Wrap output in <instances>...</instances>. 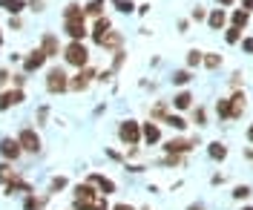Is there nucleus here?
Listing matches in <instances>:
<instances>
[{
    "label": "nucleus",
    "instance_id": "obj_1",
    "mask_svg": "<svg viewBox=\"0 0 253 210\" xmlns=\"http://www.w3.org/2000/svg\"><path fill=\"white\" fill-rule=\"evenodd\" d=\"M61 55H63V61L69 66H75V69L89 66V49H86V43H81V41H69L61 49Z\"/></svg>",
    "mask_w": 253,
    "mask_h": 210
},
{
    "label": "nucleus",
    "instance_id": "obj_2",
    "mask_svg": "<svg viewBox=\"0 0 253 210\" xmlns=\"http://www.w3.org/2000/svg\"><path fill=\"white\" fill-rule=\"evenodd\" d=\"M118 141L124 147H138L141 144V121L135 118H124L118 124Z\"/></svg>",
    "mask_w": 253,
    "mask_h": 210
},
{
    "label": "nucleus",
    "instance_id": "obj_3",
    "mask_svg": "<svg viewBox=\"0 0 253 210\" xmlns=\"http://www.w3.org/2000/svg\"><path fill=\"white\" fill-rule=\"evenodd\" d=\"M15 138H17V144H20V150H23V153H29V156H38V153L43 150L41 132H38L35 127H23V129L15 135Z\"/></svg>",
    "mask_w": 253,
    "mask_h": 210
},
{
    "label": "nucleus",
    "instance_id": "obj_4",
    "mask_svg": "<svg viewBox=\"0 0 253 210\" xmlns=\"http://www.w3.org/2000/svg\"><path fill=\"white\" fill-rule=\"evenodd\" d=\"M66 89H69V75H66V69H63V66H52L46 72V92L61 95Z\"/></svg>",
    "mask_w": 253,
    "mask_h": 210
},
{
    "label": "nucleus",
    "instance_id": "obj_5",
    "mask_svg": "<svg viewBox=\"0 0 253 210\" xmlns=\"http://www.w3.org/2000/svg\"><path fill=\"white\" fill-rule=\"evenodd\" d=\"M202 141H199V135H193V138H170V141H164V153L167 156H187L193 147H199Z\"/></svg>",
    "mask_w": 253,
    "mask_h": 210
},
{
    "label": "nucleus",
    "instance_id": "obj_6",
    "mask_svg": "<svg viewBox=\"0 0 253 210\" xmlns=\"http://www.w3.org/2000/svg\"><path fill=\"white\" fill-rule=\"evenodd\" d=\"M95 75H98V72H95L92 66H84V69H78V72L69 78V89H72V92H86V89H89V84L95 81Z\"/></svg>",
    "mask_w": 253,
    "mask_h": 210
},
{
    "label": "nucleus",
    "instance_id": "obj_7",
    "mask_svg": "<svg viewBox=\"0 0 253 210\" xmlns=\"http://www.w3.org/2000/svg\"><path fill=\"white\" fill-rule=\"evenodd\" d=\"M23 156V150H20V144H17V138H12V135H3L0 138V159L3 162H12L17 164V159Z\"/></svg>",
    "mask_w": 253,
    "mask_h": 210
},
{
    "label": "nucleus",
    "instance_id": "obj_8",
    "mask_svg": "<svg viewBox=\"0 0 253 210\" xmlns=\"http://www.w3.org/2000/svg\"><path fill=\"white\" fill-rule=\"evenodd\" d=\"M23 101H26V92H23V89L6 86V89L0 92V113H6V110H12V107H20Z\"/></svg>",
    "mask_w": 253,
    "mask_h": 210
},
{
    "label": "nucleus",
    "instance_id": "obj_9",
    "mask_svg": "<svg viewBox=\"0 0 253 210\" xmlns=\"http://www.w3.org/2000/svg\"><path fill=\"white\" fill-rule=\"evenodd\" d=\"M46 55L41 52V46L38 49H32L29 55H23V75H32V72H38V69H43L46 66Z\"/></svg>",
    "mask_w": 253,
    "mask_h": 210
},
{
    "label": "nucleus",
    "instance_id": "obj_10",
    "mask_svg": "<svg viewBox=\"0 0 253 210\" xmlns=\"http://www.w3.org/2000/svg\"><path fill=\"white\" fill-rule=\"evenodd\" d=\"M86 181H89V184H92L101 196H107V199L118 190V187H115V181H112L110 176H101V173H89V176H86Z\"/></svg>",
    "mask_w": 253,
    "mask_h": 210
},
{
    "label": "nucleus",
    "instance_id": "obj_11",
    "mask_svg": "<svg viewBox=\"0 0 253 210\" xmlns=\"http://www.w3.org/2000/svg\"><path fill=\"white\" fill-rule=\"evenodd\" d=\"M110 32H112V20L104 15V17H95L92 29H89V38H92V43H98V46H101V43H104V38H107Z\"/></svg>",
    "mask_w": 253,
    "mask_h": 210
},
{
    "label": "nucleus",
    "instance_id": "obj_12",
    "mask_svg": "<svg viewBox=\"0 0 253 210\" xmlns=\"http://www.w3.org/2000/svg\"><path fill=\"white\" fill-rule=\"evenodd\" d=\"M141 141L144 144H161V124H156V121H141Z\"/></svg>",
    "mask_w": 253,
    "mask_h": 210
},
{
    "label": "nucleus",
    "instance_id": "obj_13",
    "mask_svg": "<svg viewBox=\"0 0 253 210\" xmlns=\"http://www.w3.org/2000/svg\"><path fill=\"white\" fill-rule=\"evenodd\" d=\"M63 32L69 35V41H81L84 43L89 29H86V20H63Z\"/></svg>",
    "mask_w": 253,
    "mask_h": 210
},
{
    "label": "nucleus",
    "instance_id": "obj_14",
    "mask_svg": "<svg viewBox=\"0 0 253 210\" xmlns=\"http://www.w3.org/2000/svg\"><path fill=\"white\" fill-rule=\"evenodd\" d=\"M61 41H58V35L55 32H43V38H41V52L46 55V58H58L61 55Z\"/></svg>",
    "mask_w": 253,
    "mask_h": 210
},
{
    "label": "nucleus",
    "instance_id": "obj_15",
    "mask_svg": "<svg viewBox=\"0 0 253 210\" xmlns=\"http://www.w3.org/2000/svg\"><path fill=\"white\" fill-rule=\"evenodd\" d=\"M72 196H75L78 202H95V199H98L101 193L95 190L89 181H81V184H75V187H72Z\"/></svg>",
    "mask_w": 253,
    "mask_h": 210
},
{
    "label": "nucleus",
    "instance_id": "obj_16",
    "mask_svg": "<svg viewBox=\"0 0 253 210\" xmlns=\"http://www.w3.org/2000/svg\"><path fill=\"white\" fill-rule=\"evenodd\" d=\"M3 190H6V196H29V193H35V187H32L29 181H26V178L20 176V178H15V181H12V184H6V187H3Z\"/></svg>",
    "mask_w": 253,
    "mask_h": 210
},
{
    "label": "nucleus",
    "instance_id": "obj_17",
    "mask_svg": "<svg viewBox=\"0 0 253 210\" xmlns=\"http://www.w3.org/2000/svg\"><path fill=\"white\" fill-rule=\"evenodd\" d=\"M173 110L175 113H184V110H193V92L190 89H181V92H175L173 95Z\"/></svg>",
    "mask_w": 253,
    "mask_h": 210
},
{
    "label": "nucleus",
    "instance_id": "obj_18",
    "mask_svg": "<svg viewBox=\"0 0 253 210\" xmlns=\"http://www.w3.org/2000/svg\"><path fill=\"white\" fill-rule=\"evenodd\" d=\"M245 110H248V95H245L242 89H236V92L230 95V113H233V118H239Z\"/></svg>",
    "mask_w": 253,
    "mask_h": 210
},
{
    "label": "nucleus",
    "instance_id": "obj_19",
    "mask_svg": "<svg viewBox=\"0 0 253 210\" xmlns=\"http://www.w3.org/2000/svg\"><path fill=\"white\" fill-rule=\"evenodd\" d=\"M46 202H49V193H43V196L29 193V196H23V210H43Z\"/></svg>",
    "mask_w": 253,
    "mask_h": 210
},
{
    "label": "nucleus",
    "instance_id": "obj_20",
    "mask_svg": "<svg viewBox=\"0 0 253 210\" xmlns=\"http://www.w3.org/2000/svg\"><path fill=\"white\" fill-rule=\"evenodd\" d=\"M15 178H20V170H15V164H12V162L0 164V184H3V187H6V184H12Z\"/></svg>",
    "mask_w": 253,
    "mask_h": 210
},
{
    "label": "nucleus",
    "instance_id": "obj_21",
    "mask_svg": "<svg viewBox=\"0 0 253 210\" xmlns=\"http://www.w3.org/2000/svg\"><path fill=\"white\" fill-rule=\"evenodd\" d=\"M63 20H86L84 6H81L78 0H72V3H66V6H63Z\"/></svg>",
    "mask_w": 253,
    "mask_h": 210
},
{
    "label": "nucleus",
    "instance_id": "obj_22",
    "mask_svg": "<svg viewBox=\"0 0 253 210\" xmlns=\"http://www.w3.org/2000/svg\"><path fill=\"white\" fill-rule=\"evenodd\" d=\"M224 23H227V12H224V9L207 12V26H210V29H224Z\"/></svg>",
    "mask_w": 253,
    "mask_h": 210
},
{
    "label": "nucleus",
    "instance_id": "obj_23",
    "mask_svg": "<svg viewBox=\"0 0 253 210\" xmlns=\"http://www.w3.org/2000/svg\"><path fill=\"white\" fill-rule=\"evenodd\" d=\"M0 9L9 17H17L23 9H26V0H0Z\"/></svg>",
    "mask_w": 253,
    "mask_h": 210
},
{
    "label": "nucleus",
    "instance_id": "obj_24",
    "mask_svg": "<svg viewBox=\"0 0 253 210\" xmlns=\"http://www.w3.org/2000/svg\"><path fill=\"white\" fill-rule=\"evenodd\" d=\"M207 156H210L213 162H224V159H227V144H221V141H210V144H207Z\"/></svg>",
    "mask_w": 253,
    "mask_h": 210
},
{
    "label": "nucleus",
    "instance_id": "obj_25",
    "mask_svg": "<svg viewBox=\"0 0 253 210\" xmlns=\"http://www.w3.org/2000/svg\"><path fill=\"white\" fill-rule=\"evenodd\" d=\"M121 46H124V35L115 32V29H112V32L104 38V43H101V49H110V52H115V49H121Z\"/></svg>",
    "mask_w": 253,
    "mask_h": 210
},
{
    "label": "nucleus",
    "instance_id": "obj_26",
    "mask_svg": "<svg viewBox=\"0 0 253 210\" xmlns=\"http://www.w3.org/2000/svg\"><path fill=\"white\" fill-rule=\"evenodd\" d=\"M161 124H170L175 132H184V129H187V118H184V115H178V113H167V118H164Z\"/></svg>",
    "mask_w": 253,
    "mask_h": 210
},
{
    "label": "nucleus",
    "instance_id": "obj_27",
    "mask_svg": "<svg viewBox=\"0 0 253 210\" xmlns=\"http://www.w3.org/2000/svg\"><path fill=\"white\" fill-rule=\"evenodd\" d=\"M221 64H224V58H221L219 52H205V55H202V66H205V69H219Z\"/></svg>",
    "mask_w": 253,
    "mask_h": 210
},
{
    "label": "nucleus",
    "instance_id": "obj_28",
    "mask_svg": "<svg viewBox=\"0 0 253 210\" xmlns=\"http://www.w3.org/2000/svg\"><path fill=\"white\" fill-rule=\"evenodd\" d=\"M104 0H89V3H84V15L89 17H104Z\"/></svg>",
    "mask_w": 253,
    "mask_h": 210
},
{
    "label": "nucleus",
    "instance_id": "obj_29",
    "mask_svg": "<svg viewBox=\"0 0 253 210\" xmlns=\"http://www.w3.org/2000/svg\"><path fill=\"white\" fill-rule=\"evenodd\" d=\"M126 64V52H124V46L121 49H115V52H112V64H110V72L112 75H118V72H121V66Z\"/></svg>",
    "mask_w": 253,
    "mask_h": 210
},
{
    "label": "nucleus",
    "instance_id": "obj_30",
    "mask_svg": "<svg viewBox=\"0 0 253 210\" xmlns=\"http://www.w3.org/2000/svg\"><path fill=\"white\" fill-rule=\"evenodd\" d=\"M167 113H170V107H167V104H164V101H158L156 107H153V110H150V121H156V124H161V121H164V118H167Z\"/></svg>",
    "mask_w": 253,
    "mask_h": 210
},
{
    "label": "nucleus",
    "instance_id": "obj_31",
    "mask_svg": "<svg viewBox=\"0 0 253 210\" xmlns=\"http://www.w3.org/2000/svg\"><path fill=\"white\" fill-rule=\"evenodd\" d=\"M230 20H233L236 29H245V26L251 23V15H248L245 9H233V12H230Z\"/></svg>",
    "mask_w": 253,
    "mask_h": 210
},
{
    "label": "nucleus",
    "instance_id": "obj_32",
    "mask_svg": "<svg viewBox=\"0 0 253 210\" xmlns=\"http://www.w3.org/2000/svg\"><path fill=\"white\" fill-rule=\"evenodd\" d=\"M66 187H69V178H66V176H52L46 193L49 196H52V193H61V190H66Z\"/></svg>",
    "mask_w": 253,
    "mask_h": 210
},
{
    "label": "nucleus",
    "instance_id": "obj_33",
    "mask_svg": "<svg viewBox=\"0 0 253 210\" xmlns=\"http://www.w3.org/2000/svg\"><path fill=\"white\" fill-rule=\"evenodd\" d=\"M170 81H173L175 86H187V84L193 81V75H190V69H175L173 75H170Z\"/></svg>",
    "mask_w": 253,
    "mask_h": 210
},
{
    "label": "nucleus",
    "instance_id": "obj_34",
    "mask_svg": "<svg viewBox=\"0 0 253 210\" xmlns=\"http://www.w3.org/2000/svg\"><path fill=\"white\" fill-rule=\"evenodd\" d=\"M216 113H219V118H233V113H230V98H219L216 101Z\"/></svg>",
    "mask_w": 253,
    "mask_h": 210
},
{
    "label": "nucleus",
    "instance_id": "obj_35",
    "mask_svg": "<svg viewBox=\"0 0 253 210\" xmlns=\"http://www.w3.org/2000/svg\"><path fill=\"white\" fill-rule=\"evenodd\" d=\"M110 3L121 12V15H132V12H135V3H132V0H110Z\"/></svg>",
    "mask_w": 253,
    "mask_h": 210
},
{
    "label": "nucleus",
    "instance_id": "obj_36",
    "mask_svg": "<svg viewBox=\"0 0 253 210\" xmlns=\"http://www.w3.org/2000/svg\"><path fill=\"white\" fill-rule=\"evenodd\" d=\"M202 49H190L187 52V69H193V66H202Z\"/></svg>",
    "mask_w": 253,
    "mask_h": 210
},
{
    "label": "nucleus",
    "instance_id": "obj_37",
    "mask_svg": "<svg viewBox=\"0 0 253 210\" xmlns=\"http://www.w3.org/2000/svg\"><path fill=\"white\" fill-rule=\"evenodd\" d=\"M193 121H196V127H207V113H205V107H196V110H193Z\"/></svg>",
    "mask_w": 253,
    "mask_h": 210
},
{
    "label": "nucleus",
    "instance_id": "obj_38",
    "mask_svg": "<svg viewBox=\"0 0 253 210\" xmlns=\"http://www.w3.org/2000/svg\"><path fill=\"white\" fill-rule=\"evenodd\" d=\"M224 41H227V43H239V41H242V29H236V26H227Z\"/></svg>",
    "mask_w": 253,
    "mask_h": 210
},
{
    "label": "nucleus",
    "instance_id": "obj_39",
    "mask_svg": "<svg viewBox=\"0 0 253 210\" xmlns=\"http://www.w3.org/2000/svg\"><path fill=\"white\" fill-rule=\"evenodd\" d=\"M251 193H253L251 184H239V187H233V199H239V202H242V199H248Z\"/></svg>",
    "mask_w": 253,
    "mask_h": 210
},
{
    "label": "nucleus",
    "instance_id": "obj_40",
    "mask_svg": "<svg viewBox=\"0 0 253 210\" xmlns=\"http://www.w3.org/2000/svg\"><path fill=\"white\" fill-rule=\"evenodd\" d=\"M26 78H29V75H23V72H12V89H23Z\"/></svg>",
    "mask_w": 253,
    "mask_h": 210
},
{
    "label": "nucleus",
    "instance_id": "obj_41",
    "mask_svg": "<svg viewBox=\"0 0 253 210\" xmlns=\"http://www.w3.org/2000/svg\"><path fill=\"white\" fill-rule=\"evenodd\" d=\"M190 17H193L196 23H199V20H207V9H205V6H193V15H190Z\"/></svg>",
    "mask_w": 253,
    "mask_h": 210
},
{
    "label": "nucleus",
    "instance_id": "obj_42",
    "mask_svg": "<svg viewBox=\"0 0 253 210\" xmlns=\"http://www.w3.org/2000/svg\"><path fill=\"white\" fill-rule=\"evenodd\" d=\"M6 84H12V69H0V92L6 89Z\"/></svg>",
    "mask_w": 253,
    "mask_h": 210
},
{
    "label": "nucleus",
    "instance_id": "obj_43",
    "mask_svg": "<svg viewBox=\"0 0 253 210\" xmlns=\"http://www.w3.org/2000/svg\"><path fill=\"white\" fill-rule=\"evenodd\" d=\"M26 9H32V12H43V9H46V0H29Z\"/></svg>",
    "mask_w": 253,
    "mask_h": 210
},
{
    "label": "nucleus",
    "instance_id": "obj_44",
    "mask_svg": "<svg viewBox=\"0 0 253 210\" xmlns=\"http://www.w3.org/2000/svg\"><path fill=\"white\" fill-rule=\"evenodd\" d=\"M112 205H110V199L107 196H98V202H95V210H110Z\"/></svg>",
    "mask_w": 253,
    "mask_h": 210
},
{
    "label": "nucleus",
    "instance_id": "obj_45",
    "mask_svg": "<svg viewBox=\"0 0 253 210\" xmlns=\"http://www.w3.org/2000/svg\"><path fill=\"white\" fill-rule=\"evenodd\" d=\"M242 52L245 55H253V38H242Z\"/></svg>",
    "mask_w": 253,
    "mask_h": 210
},
{
    "label": "nucleus",
    "instance_id": "obj_46",
    "mask_svg": "<svg viewBox=\"0 0 253 210\" xmlns=\"http://www.w3.org/2000/svg\"><path fill=\"white\" fill-rule=\"evenodd\" d=\"M46 118H49V107L43 104V107L38 110V124H46Z\"/></svg>",
    "mask_w": 253,
    "mask_h": 210
},
{
    "label": "nucleus",
    "instance_id": "obj_47",
    "mask_svg": "<svg viewBox=\"0 0 253 210\" xmlns=\"http://www.w3.org/2000/svg\"><path fill=\"white\" fill-rule=\"evenodd\" d=\"M95 81H101V84L112 81V72H110V69H104V72H98V75H95Z\"/></svg>",
    "mask_w": 253,
    "mask_h": 210
},
{
    "label": "nucleus",
    "instance_id": "obj_48",
    "mask_svg": "<svg viewBox=\"0 0 253 210\" xmlns=\"http://www.w3.org/2000/svg\"><path fill=\"white\" fill-rule=\"evenodd\" d=\"M124 170H129V173H144L147 167H141V164H126L124 162Z\"/></svg>",
    "mask_w": 253,
    "mask_h": 210
},
{
    "label": "nucleus",
    "instance_id": "obj_49",
    "mask_svg": "<svg viewBox=\"0 0 253 210\" xmlns=\"http://www.w3.org/2000/svg\"><path fill=\"white\" fill-rule=\"evenodd\" d=\"M110 210H138V208H132V205H126V202H115Z\"/></svg>",
    "mask_w": 253,
    "mask_h": 210
},
{
    "label": "nucleus",
    "instance_id": "obj_50",
    "mask_svg": "<svg viewBox=\"0 0 253 210\" xmlns=\"http://www.w3.org/2000/svg\"><path fill=\"white\" fill-rule=\"evenodd\" d=\"M107 156H110L112 162H124V156H121L118 150H107Z\"/></svg>",
    "mask_w": 253,
    "mask_h": 210
},
{
    "label": "nucleus",
    "instance_id": "obj_51",
    "mask_svg": "<svg viewBox=\"0 0 253 210\" xmlns=\"http://www.w3.org/2000/svg\"><path fill=\"white\" fill-rule=\"evenodd\" d=\"M150 9H153L150 3H141V6H135V12H138V15H150Z\"/></svg>",
    "mask_w": 253,
    "mask_h": 210
},
{
    "label": "nucleus",
    "instance_id": "obj_52",
    "mask_svg": "<svg viewBox=\"0 0 253 210\" xmlns=\"http://www.w3.org/2000/svg\"><path fill=\"white\" fill-rule=\"evenodd\" d=\"M9 26H12V29H20V26H23V20H20V17H12V20H9Z\"/></svg>",
    "mask_w": 253,
    "mask_h": 210
},
{
    "label": "nucleus",
    "instance_id": "obj_53",
    "mask_svg": "<svg viewBox=\"0 0 253 210\" xmlns=\"http://www.w3.org/2000/svg\"><path fill=\"white\" fill-rule=\"evenodd\" d=\"M242 9H245V12L251 15V12H253V0H242Z\"/></svg>",
    "mask_w": 253,
    "mask_h": 210
},
{
    "label": "nucleus",
    "instance_id": "obj_54",
    "mask_svg": "<svg viewBox=\"0 0 253 210\" xmlns=\"http://www.w3.org/2000/svg\"><path fill=\"white\" fill-rule=\"evenodd\" d=\"M190 29V20H178V32H187Z\"/></svg>",
    "mask_w": 253,
    "mask_h": 210
},
{
    "label": "nucleus",
    "instance_id": "obj_55",
    "mask_svg": "<svg viewBox=\"0 0 253 210\" xmlns=\"http://www.w3.org/2000/svg\"><path fill=\"white\" fill-rule=\"evenodd\" d=\"M230 84H233V86H239V84H242V72H233V81H230Z\"/></svg>",
    "mask_w": 253,
    "mask_h": 210
},
{
    "label": "nucleus",
    "instance_id": "obj_56",
    "mask_svg": "<svg viewBox=\"0 0 253 210\" xmlns=\"http://www.w3.org/2000/svg\"><path fill=\"white\" fill-rule=\"evenodd\" d=\"M187 210H205V205H202V202H196V205H187Z\"/></svg>",
    "mask_w": 253,
    "mask_h": 210
},
{
    "label": "nucleus",
    "instance_id": "obj_57",
    "mask_svg": "<svg viewBox=\"0 0 253 210\" xmlns=\"http://www.w3.org/2000/svg\"><path fill=\"white\" fill-rule=\"evenodd\" d=\"M216 3H221V6H233L236 0H216Z\"/></svg>",
    "mask_w": 253,
    "mask_h": 210
},
{
    "label": "nucleus",
    "instance_id": "obj_58",
    "mask_svg": "<svg viewBox=\"0 0 253 210\" xmlns=\"http://www.w3.org/2000/svg\"><path fill=\"white\" fill-rule=\"evenodd\" d=\"M248 141H251V144H253V124H251V127H248Z\"/></svg>",
    "mask_w": 253,
    "mask_h": 210
},
{
    "label": "nucleus",
    "instance_id": "obj_59",
    "mask_svg": "<svg viewBox=\"0 0 253 210\" xmlns=\"http://www.w3.org/2000/svg\"><path fill=\"white\" fill-rule=\"evenodd\" d=\"M0 43H3V32H0Z\"/></svg>",
    "mask_w": 253,
    "mask_h": 210
},
{
    "label": "nucleus",
    "instance_id": "obj_60",
    "mask_svg": "<svg viewBox=\"0 0 253 210\" xmlns=\"http://www.w3.org/2000/svg\"><path fill=\"white\" fill-rule=\"evenodd\" d=\"M242 210H253V208H242Z\"/></svg>",
    "mask_w": 253,
    "mask_h": 210
}]
</instances>
